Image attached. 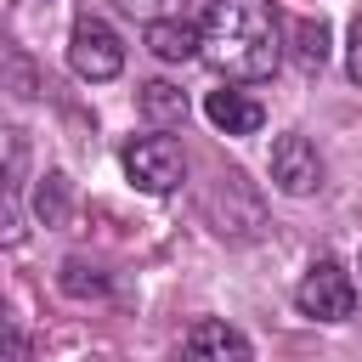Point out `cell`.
I'll use <instances>...</instances> for the list:
<instances>
[{
    "label": "cell",
    "mask_w": 362,
    "mask_h": 362,
    "mask_svg": "<svg viewBox=\"0 0 362 362\" xmlns=\"http://www.w3.org/2000/svg\"><path fill=\"white\" fill-rule=\"evenodd\" d=\"M34 209H40L45 221H62V215H68V175H45L40 192H34Z\"/></svg>",
    "instance_id": "obj_12"
},
{
    "label": "cell",
    "mask_w": 362,
    "mask_h": 362,
    "mask_svg": "<svg viewBox=\"0 0 362 362\" xmlns=\"http://www.w3.org/2000/svg\"><path fill=\"white\" fill-rule=\"evenodd\" d=\"M68 62H74L79 79H113L124 68V45L102 17H79L74 34H68Z\"/></svg>",
    "instance_id": "obj_4"
},
{
    "label": "cell",
    "mask_w": 362,
    "mask_h": 362,
    "mask_svg": "<svg viewBox=\"0 0 362 362\" xmlns=\"http://www.w3.org/2000/svg\"><path fill=\"white\" fill-rule=\"evenodd\" d=\"M294 62L322 68L328 62V23L322 17H294Z\"/></svg>",
    "instance_id": "obj_10"
},
{
    "label": "cell",
    "mask_w": 362,
    "mask_h": 362,
    "mask_svg": "<svg viewBox=\"0 0 362 362\" xmlns=\"http://www.w3.org/2000/svg\"><path fill=\"white\" fill-rule=\"evenodd\" d=\"M0 362H28V339L0 317Z\"/></svg>",
    "instance_id": "obj_14"
},
{
    "label": "cell",
    "mask_w": 362,
    "mask_h": 362,
    "mask_svg": "<svg viewBox=\"0 0 362 362\" xmlns=\"http://www.w3.org/2000/svg\"><path fill=\"white\" fill-rule=\"evenodd\" d=\"M272 181H277V192H288V198L317 192V187H322V158H317V147H311L305 136H277V141H272Z\"/></svg>",
    "instance_id": "obj_5"
},
{
    "label": "cell",
    "mask_w": 362,
    "mask_h": 362,
    "mask_svg": "<svg viewBox=\"0 0 362 362\" xmlns=\"http://www.w3.org/2000/svg\"><path fill=\"white\" fill-rule=\"evenodd\" d=\"M141 113L158 119V124H181V119H187V96H181L175 85L153 79V85H141Z\"/></svg>",
    "instance_id": "obj_11"
},
{
    "label": "cell",
    "mask_w": 362,
    "mask_h": 362,
    "mask_svg": "<svg viewBox=\"0 0 362 362\" xmlns=\"http://www.w3.org/2000/svg\"><path fill=\"white\" fill-rule=\"evenodd\" d=\"M345 68H351V79L362 85V17L351 23V45H345Z\"/></svg>",
    "instance_id": "obj_15"
},
{
    "label": "cell",
    "mask_w": 362,
    "mask_h": 362,
    "mask_svg": "<svg viewBox=\"0 0 362 362\" xmlns=\"http://www.w3.org/2000/svg\"><path fill=\"white\" fill-rule=\"evenodd\" d=\"M198 57L226 79H266L283 57L272 0H209L198 23Z\"/></svg>",
    "instance_id": "obj_1"
},
{
    "label": "cell",
    "mask_w": 362,
    "mask_h": 362,
    "mask_svg": "<svg viewBox=\"0 0 362 362\" xmlns=\"http://www.w3.org/2000/svg\"><path fill=\"white\" fill-rule=\"evenodd\" d=\"M124 175H130L141 192H175L181 175H187L181 141H175V136H136V141L124 147Z\"/></svg>",
    "instance_id": "obj_2"
},
{
    "label": "cell",
    "mask_w": 362,
    "mask_h": 362,
    "mask_svg": "<svg viewBox=\"0 0 362 362\" xmlns=\"http://www.w3.org/2000/svg\"><path fill=\"white\" fill-rule=\"evenodd\" d=\"M204 113H209V124L226 130V136H255V130L266 124V107H260L255 96H243V90H209V96H204Z\"/></svg>",
    "instance_id": "obj_7"
},
{
    "label": "cell",
    "mask_w": 362,
    "mask_h": 362,
    "mask_svg": "<svg viewBox=\"0 0 362 362\" xmlns=\"http://www.w3.org/2000/svg\"><path fill=\"white\" fill-rule=\"evenodd\" d=\"M28 164V141L17 130H0V232L17 238V181Z\"/></svg>",
    "instance_id": "obj_8"
},
{
    "label": "cell",
    "mask_w": 362,
    "mask_h": 362,
    "mask_svg": "<svg viewBox=\"0 0 362 362\" xmlns=\"http://www.w3.org/2000/svg\"><path fill=\"white\" fill-rule=\"evenodd\" d=\"M294 300H300V311L317 317V322H345V317L356 311V283H351V272H345L339 260H317V266L300 277Z\"/></svg>",
    "instance_id": "obj_3"
},
{
    "label": "cell",
    "mask_w": 362,
    "mask_h": 362,
    "mask_svg": "<svg viewBox=\"0 0 362 362\" xmlns=\"http://www.w3.org/2000/svg\"><path fill=\"white\" fill-rule=\"evenodd\" d=\"M147 51L164 57V62H187V57H198V28L181 23V17H153L147 23Z\"/></svg>",
    "instance_id": "obj_9"
},
{
    "label": "cell",
    "mask_w": 362,
    "mask_h": 362,
    "mask_svg": "<svg viewBox=\"0 0 362 362\" xmlns=\"http://www.w3.org/2000/svg\"><path fill=\"white\" fill-rule=\"evenodd\" d=\"M62 288L85 300V294H102V288H107V277H102L96 266H85V260H68V266H62Z\"/></svg>",
    "instance_id": "obj_13"
},
{
    "label": "cell",
    "mask_w": 362,
    "mask_h": 362,
    "mask_svg": "<svg viewBox=\"0 0 362 362\" xmlns=\"http://www.w3.org/2000/svg\"><path fill=\"white\" fill-rule=\"evenodd\" d=\"M181 362H249V339L221 317H198L181 334Z\"/></svg>",
    "instance_id": "obj_6"
},
{
    "label": "cell",
    "mask_w": 362,
    "mask_h": 362,
    "mask_svg": "<svg viewBox=\"0 0 362 362\" xmlns=\"http://www.w3.org/2000/svg\"><path fill=\"white\" fill-rule=\"evenodd\" d=\"M124 6H130V11H141V17L153 23V17H164V6H175V0H124Z\"/></svg>",
    "instance_id": "obj_16"
}]
</instances>
